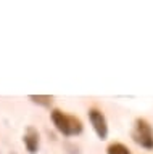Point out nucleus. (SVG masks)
<instances>
[{
	"instance_id": "obj_6",
	"label": "nucleus",
	"mask_w": 153,
	"mask_h": 154,
	"mask_svg": "<svg viewBox=\"0 0 153 154\" xmlns=\"http://www.w3.org/2000/svg\"><path fill=\"white\" fill-rule=\"evenodd\" d=\"M29 100L39 106H44V108H50L52 103H53L52 95H29Z\"/></svg>"
},
{
	"instance_id": "obj_3",
	"label": "nucleus",
	"mask_w": 153,
	"mask_h": 154,
	"mask_svg": "<svg viewBox=\"0 0 153 154\" xmlns=\"http://www.w3.org/2000/svg\"><path fill=\"white\" fill-rule=\"evenodd\" d=\"M87 114H89L90 125H92L94 132L97 133V137L100 140H107V137H108V120L105 117L103 111L98 109V108H90L87 111Z\"/></svg>"
},
{
	"instance_id": "obj_2",
	"label": "nucleus",
	"mask_w": 153,
	"mask_h": 154,
	"mask_svg": "<svg viewBox=\"0 0 153 154\" xmlns=\"http://www.w3.org/2000/svg\"><path fill=\"white\" fill-rule=\"evenodd\" d=\"M132 140L143 149H153V128L148 120L137 117L134 120Z\"/></svg>"
},
{
	"instance_id": "obj_5",
	"label": "nucleus",
	"mask_w": 153,
	"mask_h": 154,
	"mask_svg": "<svg viewBox=\"0 0 153 154\" xmlns=\"http://www.w3.org/2000/svg\"><path fill=\"white\" fill-rule=\"evenodd\" d=\"M107 154H132V151L124 143L113 141L107 146Z\"/></svg>"
},
{
	"instance_id": "obj_4",
	"label": "nucleus",
	"mask_w": 153,
	"mask_h": 154,
	"mask_svg": "<svg viewBox=\"0 0 153 154\" xmlns=\"http://www.w3.org/2000/svg\"><path fill=\"white\" fill-rule=\"evenodd\" d=\"M23 143H24L26 151L29 154H36L39 151V146H40L39 132H37L32 125H29V127L26 128V133H24V137H23Z\"/></svg>"
},
{
	"instance_id": "obj_1",
	"label": "nucleus",
	"mask_w": 153,
	"mask_h": 154,
	"mask_svg": "<svg viewBox=\"0 0 153 154\" xmlns=\"http://www.w3.org/2000/svg\"><path fill=\"white\" fill-rule=\"evenodd\" d=\"M50 119H52V122H53L55 128L58 130L61 135H65V137H76V135H81L84 130V125H82L79 117L65 112V111H61V109L52 111Z\"/></svg>"
}]
</instances>
